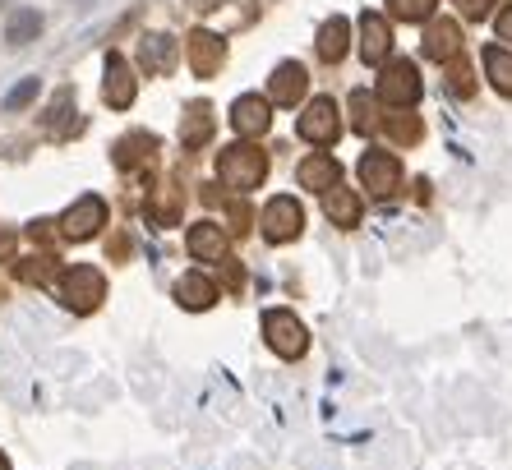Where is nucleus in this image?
<instances>
[{"label": "nucleus", "mask_w": 512, "mask_h": 470, "mask_svg": "<svg viewBox=\"0 0 512 470\" xmlns=\"http://www.w3.org/2000/svg\"><path fill=\"white\" fill-rule=\"evenodd\" d=\"M70 106H74V93H70V88H60L56 102H51V106H47V116H42V130L56 134V139H70V134L79 130V120H74Z\"/></svg>", "instance_id": "obj_19"}, {"label": "nucleus", "mask_w": 512, "mask_h": 470, "mask_svg": "<svg viewBox=\"0 0 512 470\" xmlns=\"http://www.w3.org/2000/svg\"><path fill=\"white\" fill-rule=\"evenodd\" d=\"M485 74H489V83H494L503 97H512V51L485 47Z\"/></svg>", "instance_id": "obj_24"}, {"label": "nucleus", "mask_w": 512, "mask_h": 470, "mask_svg": "<svg viewBox=\"0 0 512 470\" xmlns=\"http://www.w3.org/2000/svg\"><path fill=\"white\" fill-rule=\"evenodd\" d=\"M388 134H393L397 143H411V139H420V125L411 116H397V120H388Z\"/></svg>", "instance_id": "obj_30"}, {"label": "nucleus", "mask_w": 512, "mask_h": 470, "mask_svg": "<svg viewBox=\"0 0 512 470\" xmlns=\"http://www.w3.org/2000/svg\"><path fill=\"white\" fill-rule=\"evenodd\" d=\"M153 148H157V139L153 134H125V139L116 143V166L120 171H134L139 162H153Z\"/></svg>", "instance_id": "obj_22"}, {"label": "nucleus", "mask_w": 512, "mask_h": 470, "mask_svg": "<svg viewBox=\"0 0 512 470\" xmlns=\"http://www.w3.org/2000/svg\"><path fill=\"white\" fill-rule=\"evenodd\" d=\"M190 254L194 259H208V263L227 259V235H222V226H213V222L190 226Z\"/></svg>", "instance_id": "obj_15"}, {"label": "nucleus", "mask_w": 512, "mask_h": 470, "mask_svg": "<svg viewBox=\"0 0 512 470\" xmlns=\"http://www.w3.org/2000/svg\"><path fill=\"white\" fill-rule=\"evenodd\" d=\"M499 37H508V42H512V5L499 14Z\"/></svg>", "instance_id": "obj_34"}, {"label": "nucleus", "mask_w": 512, "mask_h": 470, "mask_svg": "<svg viewBox=\"0 0 512 470\" xmlns=\"http://www.w3.org/2000/svg\"><path fill=\"white\" fill-rule=\"evenodd\" d=\"M323 212H328V222H337V226H356L360 222V199L351 194V189L333 185V189H323Z\"/></svg>", "instance_id": "obj_21"}, {"label": "nucleus", "mask_w": 512, "mask_h": 470, "mask_svg": "<svg viewBox=\"0 0 512 470\" xmlns=\"http://www.w3.org/2000/svg\"><path fill=\"white\" fill-rule=\"evenodd\" d=\"M462 51V33H457L453 19H439V24H429L425 33V56L429 60H453Z\"/></svg>", "instance_id": "obj_18"}, {"label": "nucleus", "mask_w": 512, "mask_h": 470, "mask_svg": "<svg viewBox=\"0 0 512 470\" xmlns=\"http://www.w3.org/2000/svg\"><path fill=\"white\" fill-rule=\"evenodd\" d=\"M337 180H342V166L333 162V157L328 153H314V157H305V162H300V185L305 189H333Z\"/></svg>", "instance_id": "obj_17"}, {"label": "nucleus", "mask_w": 512, "mask_h": 470, "mask_svg": "<svg viewBox=\"0 0 512 470\" xmlns=\"http://www.w3.org/2000/svg\"><path fill=\"white\" fill-rule=\"evenodd\" d=\"M268 125H273V111H268L263 97H240V102L231 106V130L236 134H263Z\"/></svg>", "instance_id": "obj_13"}, {"label": "nucleus", "mask_w": 512, "mask_h": 470, "mask_svg": "<svg viewBox=\"0 0 512 470\" xmlns=\"http://www.w3.org/2000/svg\"><path fill=\"white\" fill-rule=\"evenodd\" d=\"M217 176L245 194V189H254L268 176V157H263L259 148H250V143H236V148H227V153L217 157Z\"/></svg>", "instance_id": "obj_2"}, {"label": "nucleus", "mask_w": 512, "mask_h": 470, "mask_svg": "<svg viewBox=\"0 0 512 470\" xmlns=\"http://www.w3.org/2000/svg\"><path fill=\"white\" fill-rule=\"evenodd\" d=\"M346 47H351V24H346V19H328L319 33V56L328 60V65H337V60L346 56Z\"/></svg>", "instance_id": "obj_23"}, {"label": "nucleus", "mask_w": 512, "mask_h": 470, "mask_svg": "<svg viewBox=\"0 0 512 470\" xmlns=\"http://www.w3.org/2000/svg\"><path fill=\"white\" fill-rule=\"evenodd\" d=\"M51 272H56V263H51V254H37V259H24L19 263V282H51Z\"/></svg>", "instance_id": "obj_28"}, {"label": "nucleus", "mask_w": 512, "mask_h": 470, "mask_svg": "<svg viewBox=\"0 0 512 470\" xmlns=\"http://www.w3.org/2000/svg\"><path fill=\"white\" fill-rule=\"evenodd\" d=\"M176 300L185 309H213V300H217V286L203 277V272H185L176 282Z\"/></svg>", "instance_id": "obj_20"}, {"label": "nucleus", "mask_w": 512, "mask_h": 470, "mask_svg": "<svg viewBox=\"0 0 512 470\" xmlns=\"http://www.w3.org/2000/svg\"><path fill=\"white\" fill-rule=\"evenodd\" d=\"M0 470H10V461H5V452H0Z\"/></svg>", "instance_id": "obj_36"}, {"label": "nucleus", "mask_w": 512, "mask_h": 470, "mask_svg": "<svg viewBox=\"0 0 512 470\" xmlns=\"http://www.w3.org/2000/svg\"><path fill=\"white\" fill-rule=\"evenodd\" d=\"M42 33V14L37 10H19L10 19V28H5V37H10L14 47H24V42H33V37Z\"/></svg>", "instance_id": "obj_25"}, {"label": "nucleus", "mask_w": 512, "mask_h": 470, "mask_svg": "<svg viewBox=\"0 0 512 470\" xmlns=\"http://www.w3.org/2000/svg\"><path fill=\"white\" fill-rule=\"evenodd\" d=\"M393 51V33L383 24V14H360V56L365 65H383Z\"/></svg>", "instance_id": "obj_10"}, {"label": "nucleus", "mask_w": 512, "mask_h": 470, "mask_svg": "<svg viewBox=\"0 0 512 470\" xmlns=\"http://www.w3.org/2000/svg\"><path fill=\"white\" fill-rule=\"evenodd\" d=\"M351 125H356L360 134H370L379 120H374V97L370 93H356L351 97Z\"/></svg>", "instance_id": "obj_26"}, {"label": "nucleus", "mask_w": 512, "mask_h": 470, "mask_svg": "<svg viewBox=\"0 0 512 470\" xmlns=\"http://www.w3.org/2000/svg\"><path fill=\"white\" fill-rule=\"evenodd\" d=\"M420 97V74L411 60H393L388 70L379 74V102L388 106H411Z\"/></svg>", "instance_id": "obj_5"}, {"label": "nucleus", "mask_w": 512, "mask_h": 470, "mask_svg": "<svg viewBox=\"0 0 512 470\" xmlns=\"http://www.w3.org/2000/svg\"><path fill=\"white\" fill-rule=\"evenodd\" d=\"M194 10H217V5H222V0H190Z\"/></svg>", "instance_id": "obj_35"}, {"label": "nucleus", "mask_w": 512, "mask_h": 470, "mask_svg": "<svg viewBox=\"0 0 512 470\" xmlns=\"http://www.w3.org/2000/svg\"><path fill=\"white\" fill-rule=\"evenodd\" d=\"M457 5H462V14H466V19H485V14H489V5H494V0H457Z\"/></svg>", "instance_id": "obj_31"}, {"label": "nucleus", "mask_w": 512, "mask_h": 470, "mask_svg": "<svg viewBox=\"0 0 512 470\" xmlns=\"http://www.w3.org/2000/svg\"><path fill=\"white\" fill-rule=\"evenodd\" d=\"M263 240H273V245H286V240H296L300 226H305V212L291 194H277L268 208H263Z\"/></svg>", "instance_id": "obj_4"}, {"label": "nucleus", "mask_w": 512, "mask_h": 470, "mask_svg": "<svg viewBox=\"0 0 512 470\" xmlns=\"http://www.w3.org/2000/svg\"><path fill=\"white\" fill-rule=\"evenodd\" d=\"M300 139L305 143H333L337 130H342V116H337V102H328V97H319V102L305 106V116H300Z\"/></svg>", "instance_id": "obj_7"}, {"label": "nucleus", "mask_w": 512, "mask_h": 470, "mask_svg": "<svg viewBox=\"0 0 512 470\" xmlns=\"http://www.w3.org/2000/svg\"><path fill=\"white\" fill-rule=\"evenodd\" d=\"M176 60H180L176 37H167V33H143V42H139V65H143V70H148V74H167Z\"/></svg>", "instance_id": "obj_11"}, {"label": "nucleus", "mask_w": 512, "mask_h": 470, "mask_svg": "<svg viewBox=\"0 0 512 470\" xmlns=\"http://www.w3.org/2000/svg\"><path fill=\"white\" fill-rule=\"evenodd\" d=\"M263 337H268V346L282 360H300V355L310 351V332H305V323L291 309H268L263 314Z\"/></svg>", "instance_id": "obj_1"}, {"label": "nucleus", "mask_w": 512, "mask_h": 470, "mask_svg": "<svg viewBox=\"0 0 512 470\" xmlns=\"http://www.w3.org/2000/svg\"><path fill=\"white\" fill-rule=\"evenodd\" d=\"M453 93H471V74H466V65H453Z\"/></svg>", "instance_id": "obj_32"}, {"label": "nucleus", "mask_w": 512, "mask_h": 470, "mask_svg": "<svg viewBox=\"0 0 512 470\" xmlns=\"http://www.w3.org/2000/svg\"><path fill=\"white\" fill-rule=\"evenodd\" d=\"M0 259H14V231L0 226Z\"/></svg>", "instance_id": "obj_33"}, {"label": "nucleus", "mask_w": 512, "mask_h": 470, "mask_svg": "<svg viewBox=\"0 0 512 470\" xmlns=\"http://www.w3.org/2000/svg\"><path fill=\"white\" fill-rule=\"evenodd\" d=\"M102 295H107V277L97 268H70L60 277V300L74 309V314H93L102 305Z\"/></svg>", "instance_id": "obj_3"}, {"label": "nucleus", "mask_w": 512, "mask_h": 470, "mask_svg": "<svg viewBox=\"0 0 512 470\" xmlns=\"http://www.w3.org/2000/svg\"><path fill=\"white\" fill-rule=\"evenodd\" d=\"M185 51H190V70L199 74V79H208V74L222 65V56H227L222 37H217V33H203V28H199V33H190V47H185Z\"/></svg>", "instance_id": "obj_12"}, {"label": "nucleus", "mask_w": 512, "mask_h": 470, "mask_svg": "<svg viewBox=\"0 0 512 470\" xmlns=\"http://www.w3.org/2000/svg\"><path fill=\"white\" fill-rule=\"evenodd\" d=\"M388 10H393L397 19H406V24H420V19L434 14V0H388Z\"/></svg>", "instance_id": "obj_27"}, {"label": "nucleus", "mask_w": 512, "mask_h": 470, "mask_svg": "<svg viewBox=\"0 0 512 470\" xmlns=\"http://www.w3.org/2000/svg\"><path fill=\"white\" fill-rule=\"evenodd\" d=\"M0 5H5V0H0Z\"/></svg>", "instance_id": "obj_37"}, {"label": "nucleus", "mask_w": 512, "mask_h": 470, "mask_svg": "<svg viewBox=\"0 0 512 470\" xmlns=\"http://www.w3.org/2000/svg\"><path fill=\"white\" fill-rule=\"evenodd\" d=\"M360 180H365V189H370L374 199H388L397 185H402V166H397L393 153H365L360 157Z\"/></svg>", "instance_id": "obj_6"}, {"label": "nucleus", "mask_w": 512, "mask_h": 470, "mask_svg": "<svg viewBox=\"0 0 512 470\" xmlns=\"http://www.w3.org/2000/svg\"><path fill=\"white\" fill-rule=\"evenodd\" d=\"M102 222H107V203L97 199V194H88V199H79L60 217V235H65V240H88V235H97Z\"/></svg>", "instance_id": "obj_8"}, {"label": "nucleus", "mask_w": 512, "mask_h": 470, "mask_svg": "<svg viewBox=\"0 0 512 470\" xmlns=\"http://www.w3.org/2000/svg\"><path fill=\"white\" fill-rule=\"evenodd\" d=\"M33 97H37V79H24L10 97H5V111H24V106L33 102Z\"/></svg>", "instance_id": "obj_29"}, {"label": "nucleus", "mask_w": 512, "mask_h": 470, "mask_svg": "<svg viewBox=\"0 0 512 470\" xmlns=\"http://www.w3.org/2000/svg\"><path fill=\"white\" fill-rule=\"evenodd\" d=\"M305 88H310V74H305V65L286 60V65H277V70H273V83H268V102L296 106L300 97H305Z\"/></svg>", "instance_id": "obj_9"}, {"label": "nucleus", "mask_w": 512, "mask_h": 470, "mask_svg": "<svg viewBox=\"0 0 512 470\" xmlns=\"http://www.w3.org/2000/svg\"><path fill=\"white\" fill-rule=\"evenodd\" d=\"M208 134H213V106H208V102L185 106V120H180V143H185V148H203V143H208Z\"/></svg>", "instance_id": "obj_16"}, {"label": "nucleus", "mask_w": 512, "mask_h": 470, "mask_svg": "<svg viewBox=\"0 0 512 470\" xmlns=\"http://www.w3.org/2000/svg\"><path fill=\"white\" fill-rule=\"evenodd\" d=\"M102 97H107L116 111L134 102V74H130V65H125L120 56H107V83H102Z\"/></svg>", "instance_id": "obj_14"}]
</instances>
